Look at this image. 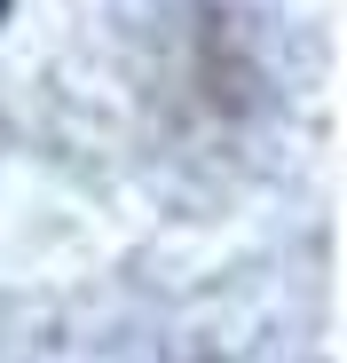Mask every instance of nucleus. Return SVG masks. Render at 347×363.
Here are the masks:
<instances>
[{
	"mask_svg": "<svg viewBox=\"0 0 347 363\" xmlns=\"http://www.w3.org/2000/svg\"><path fill=\"white\" fill-rule=\"evenodd\" d=\"M0 9H8V0H0Z\"/></svg>",
	"mask_w": 347,
	"mask_h": 363,
	"instance_id": "nucleus-1",
	"label": "nucleus"
}]
</instances>
